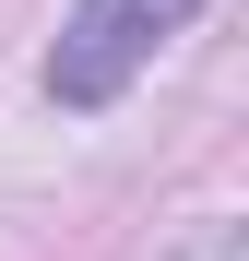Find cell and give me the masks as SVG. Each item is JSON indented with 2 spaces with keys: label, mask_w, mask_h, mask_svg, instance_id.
Listing matches in <instances>:
<instances>
[{
  "label": "cell",
  "mask_w": 249,
  "mask_h": 261,
  "mask_svg": "<svg viewBox=\"0 0 249 261\" xmlns=\"http://www.w3.org/2000/svg\"><path fill=\"white\" fill-rule=\"evenodd\" d=\"M202 12V0H83V12L60 24V60H48V95L60 107H107L119 83H131L166 36H178Z\"/></svg>",
  "instance_id": "1"
}]
</instances>
